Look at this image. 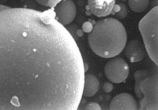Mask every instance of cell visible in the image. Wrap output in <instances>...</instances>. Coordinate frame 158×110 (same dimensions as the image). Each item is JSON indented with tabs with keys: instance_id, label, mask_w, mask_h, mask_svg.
Returning <instances> with one entry per match:
<instances>
[{
	"instance_id": "cell-1",
	"label": "cell",
	"mask_w": 158,
	"mask_h": 110,
	"mask_svg": "<svg viewBox=\"0 0 158 110\" xmlns=\"http://www.w3.org/2000/svg\"><path fill=\"white\" fill-rule=\"evenodd\" d=\"M85 66L75 40L49 11H0V110H76Z\"/></svg>"
},
{
	"instance_id": "cell-2",
	"label": "cell",
	"mask_w": 158,
	"mask_h": 110,
	"mask_svg": "<svg viewBox=\"0 0 158 110\" xmlns=\"http://www.w3.org/2000/svg\"><path fill=\"white\" fill-rule=\"evenodd\" d=\"M127 40L124 26L113 18L98 20L88 36L91 49L103 58H112L120 54L126 46Z\"/></svg>"
},
{
	"instance_id": "cell-3",
	"label": "cell",
	"mask_w": 158,
	"mask_h": 110,
	"mask_svg": "<svg viewBox=\"0 0 158 110\" xmlns=\"http://www.w3.org/2000/svg\"><path fill=\"white\" fill-rule=\"evenodd\" d=\"M135 91L139 109H158L157 70L139 69L134 74Z\"/></svg>"
},
{
	"instance_id": "cell-4",
	"label": "cell",
	"mask_w": 158,
	"mask_h": 110,
	"mask_svg": "<svg viewBox=\"0 0 158 110\" xmlns=\"http://www.w3.org/2000/svg\"><path fill=\"white\" fill-rule=\"evenodd\" d=\"M158 7L155 6L139 22V28L148 53L154 62L158 64Z\"/></svg>"
},
{
	"instance_id": "cell-5",
	"label": "cell",
	"mask_w": 158,
	"mask_h": 110,
	"mask_svg": "<svg viewBox=\"0 0 158 110\" xmlns=\"http://www.w3.org/2000/svg\"><path fill=\"white\" fill-rule=\"evenodd\" d=\"M104 74L112 82L120 83L128 76V65L123 58L114 57L105 65Z\"/></svg>"
},
{
	"instance_id": "cell-6",
	"label": "cell",
	"mask_w": 158,
	"mask_h": 110,
	"mask_svg": "<svg viewBox=\"0 0 158 110\" xmlns=\"http://www.w3.org/2000/svg\"><path fill=\"white\" fill-rule=\"evenodd\" d=\"M55 13L57 20L63 26L69 25L75 19L77 7L72 0H62L56 7Z\"/></svg>"
},
{
	"instance_id": "cell-7",
	"label": "cell",
	"mask_w": 158,
	"mask_h": 110,
	"mask_svg": "<svg viewBox=\"0 0 158 110\" xmlns=\"http://www.w3.org/2000/svg\"><path fill=\"white\" fill-rule=\"evenodd\" d=\"M116 0H88L87 9L98 17H104L111 14Z\"/></svg>"
},
{
	"instance_id": "cell-8",
	"label": "cell",
	"mask_w": 158,
	"mask_h": 110,
	"mask_svg": "<svg viewBox=\"0 0 158 110\" xmlns=\"http://www.w3.org/2000/svg\"><path fill=\"white\" fill-rule=\"evenodd\" d=\"M138 105L134 96L129 93H121L112 99L110 109L111 110H136Z\"/></svg>"
},
{
	"instance_id": "cell-9",
	"label": "cell",
	"mask_w": 158,
	"mask_h": 110,
	"mask_svg": "<svg viewBox=\"0 0 158 110\" xmlns=\"http://www.w3.org/2000/svg\"><path fill=\"white\" fill-rule=\"evenodd\" d=\"M125 53L131 62H138L143 59L145 50L139 40H133L127 44L125 49Z\"/></svg>"
},
{
	"instance_id": "cell-10",
	"label": "cell",
	"mask_w": 158,
	"mask_h": 110,
	"mask_svg": "<svg viewBox=\"0 0 158 110\" xmlns=\"http://www.w3.org/2000/svg\"><path fill=\"white\" fill-rule=\"evenodd\" d=\"M99 88V82L98 78L93 74H87L84 77V83L82 96L85 97H93Z\"/></svg>"
},
{
	"instance_id": "cell-11",
	"label": "cell",
	"mask_w": 158,
	"mask_h": 110,
	"mask_svg": "<svg viewBox=\"0 0 158 110\" xmlns=\"http://www.w3.org/2000/svg\"><path fill=\"white\" fill-rule=\"evenodd\" d=\"M149 4V0H128L130 8L137 13H141L146 10Z\"/></svg>"
},
{
	"instance_id": "cell-12",
	"label": "cell",
	"mask_w": 158,
	"mask_h": 110,
	"mask_svg": "<svg viewBox=\"0 0 158 110\" xmlns=\"http://www.w3.org/2000/svg\"><path fill=\"white\" fill-rule=\"evenodd\" d=\"M119 5L120 6V10L116 13V17L119 19H123L125 18L128 14V10L127 6L122 3H119Z\"/></svg>"
},
{
	"instance_id": "cell-13",
	"label": "cell",
	"mask_w": 158,
	"mask_h": 110,
	"mask_svg": "<svg viewBox=\"0 0 158 110\" xmlns=\"http://www.w3.org/2000/svg\"><path fill=\"white\" fill-rule=\"evenodd\" d=\"M93 24L90 22H85L82 25V31L85 33H90L93 29Z\"/></svg>"
},
{
	"instance_id": "cell-14",
	"label": "cell",
	"mask_w": 158,
	"mask_h": 110,
	"mask_svg": "<svg viewBox=\"0 0 158 110\" xmlns=\"http://www.w3.org/2000/svg\"><path fill=\"white\" fill-rule=\"evenodd\" d=\"M85 109H88V110H91V109H94V110H101V108L96 103H89L88 104H86L85 108H84Z\"/></svg>"
},
{
	"instance_id": "cell-15",
	"label": "cell",
	"mask_w": 158,
	"mask_h": 110,
	"mask_svg": "<svg viewBox=\"0 0 158 110\" xmlns=\"http://www.w3.org/2000/svg\"><path fill=\"white\" fill-rule=\"evenodd\" d=\"M102 89L104 92H110L113 89V86L110 82H105L102 86Z\"/></svg>"
},
{
	"instance_id": "cell-16",
	"label": "cell",
	"mask_w": 158,
	"mask_h": 110,
	"mask_svg": "<svg viewBox=\"0 0 158 110\" xmlns=\"http://www.w3.org/2000/svg\"><path fill=\"white\" fill-rule=\"evenodd\" d=\"M68 30V31L70 32V33L72 35V36L73 37H77V34H76V32H77V30L78 29V26L75 25H72V26H70V27H69L68 29H67Z\"/></svg>"
},
{
	"instance_id": "cell-17",
	"label": "cell",
	"mask_w": 158,
	"mask_h": 110,
	"mask_svg": "<svg viewBox=\"0 0 158 110\" xmlns=\"http://www.w3.org/2000/svg\"><path fill=\"white\" fill-rule=\"evenodd\" d=\"M62 0H48V6L53 8L55 7Z\"/></svg>"
},
{
	"instance_id": "cell-18",
	"label": "cell",
	"mask_w": 158,
	"mask_h": 110,
	"mask_svg": "<svg viewBox=\"0 0 158 110\" xmlns=\"http://www.w3.org/2000/svg\"><path fill=\"white\" fill-rule=\"evenodd\" d=\"M35 1L43 6H48V0H35Z\"/></svg>"
},
{
	"instance_id": "cell-19",
	"label": "cell",
	"mask_w": 158,
	"mask_h": 110,
	"mask_svg": "<svg viewBox=\"0 0 158 110\" xmlns=\"http://www.w3.org/2000/svg\"><path fill=\"white\" fill-rule=\"evenodd\" d=\"M84 32L82 30H80V29H78L77 30V32H76V34H77V36L78 37H82L83 36V33Z\"/></svg>"
},
{
	"instance_id": "cell-20",
	"label": "cell",
	"mask_w": 158,
	"mask_h": 110,
	"mask_svg": "<svg viewBox=\"0 0 158 110\" xmlns=\"http://www.w3.org/2000/svg\"><path fill=\"white\" fill-rule=\"evenodd\" d=\"M9 8V7L0 5V11H3V10H5V9H6V8Z\"/></svg>"
},
{
	"instance_id": "cell-21",
	"label": "cell",
	"mask_w": 158,
	"mask_h": 110,
	"mask_svg": "<svg viewBox=\"0 0 158 110\" xmlns=\"http://www.w3.org/2000/svg\"><path fill=\"white\" fill-rule=\"evenodd\" d=\"M121 1H122V2H126L127 0H121Z\"/></svg>"
}]
</instances>
